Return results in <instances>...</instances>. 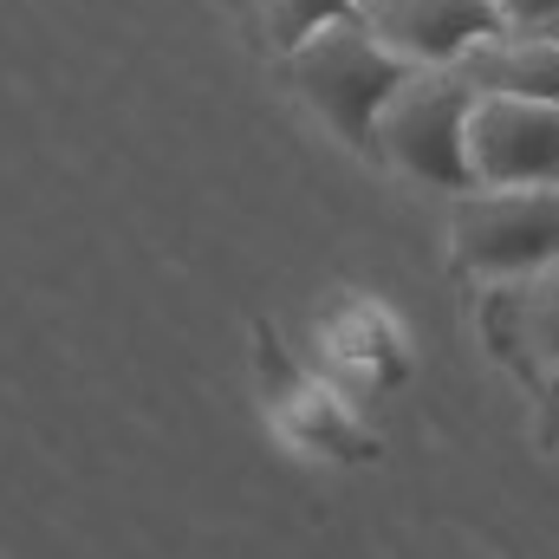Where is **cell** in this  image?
<instances>
[{"label":"cell","mask_w":559,"mask_h":559,"mask_svg":"<svg viewBox=\"0 0 559 559\" xmlns=\"http://www.w3.org/2000/svg\"><path fill=\"white\" fill-rule=\"evenodd\" d=\"M280 72L306 98V111H319V124L332 138L345 150H358V156H371V131H378L384 105L397 98V85L417 66L404 52H391L358 13H345V20L306 33L293 52H280Z\"/></svg>","instance_id":"obj_1"},{"label":"cell","mask_w":559,"mask_h":559,"mask_svg":"<svg viewBox=\"0 0 559 559\" xmlns=\"http://www.w3.org/2000/svg\"><path fill=\"white\" fill-rule=\"evenodd\" d=\"M475 85L462 79V66H417L397 98L384 105L371 156H384L397 176H411L423 189H449L468 195L475 169H468V118H475Z\"/></svg>","instance_id":"obj_2"},{"label":"cell","mask_w":559,"mask_h":559,"mask_svg":"<svg viewBox=\"0 0 559 559\" xmlns=\"http://www.w3.org/2000/svg\"><path fill=\"white\" fill-rule=\"evenodd\" d=\"M449 261L468 280H521L559 261V189H468L449 215Z\"/></svg>","instance_id":"obj_3"},{"label":"cell","mask_w":559,"mask_h":559,"mask_svg":"<svg viewBox=\"0 0 559 559\" xmlns=\"http://www.w3.org/2000/svg\"><path fill=\"white\" fill-rule=\"evenodd\" d=\"M468 169L475 189H559V111L481 92L468 118Z\"/></svg>","instance_id":"obj_4"},{"label":"cell","mask_w":559,"mask_h":559,"mask_svg":"<svg viewBox=\"0 0 559 559\" xmlns=\"http://www.w3.org/2000/svg\"><path fill=\"white\" fill-rule=\"evenodd\" d=\"M261 371L274 378V384H267V417H274V429L293 449L325 455V462H371V455H378V436L352 417L325 384H312V378L280 352L274 332H261Z\"/></svg>","instance_id":"obj_5"},{"label":"cell","mask_w":559,"mask_h":559,"mask_svg":"<svg viewBox=\"0 0 559 559\" xmlns=\"http://www.w3.org/2000/svg\"><path fill=\"white\" fill-rule=\"evenodd\" d=\"M481 332L534 391L559 384V261L540 274L495 280L481 299Z\"/></svg>","instance_id":"obj_6"},{"label":"cell","mask_w":559,"mask_h":559,"mask_svg":"<svg viewBox=\"0 0 559 559\" xmlns=\"http://www.w3.org/2000/svg\"><path fill=\"white\" fill-rule=\"evenodd\" d=\"M358 20L411 66H455L475 39L501 33L495 0H358Z\"/></svg>","instance_id":"obj_7"},{"label":"cell","mask_w":559,"mask_h":559,"mask_svg":"<svg viewBox=\"0 0 559 559\" xmlns=\"http://www.w3.org/2000/svg\"><path fill=\"white\" fill-rule=\"evenodd\" d=\"M462 79L475 92H501V98H534V105H554L559 111V33H488L475 39L462 59Z\"/></svg>","instance_id":"obj_8"},{"label":"cell","mask_w":559,"mask_h":559,"mask_svg":"<svg viewBox=\"0 0 559 559\" xmlns=\"http://www.w3.org/2000/svg\"><path fill=\"white\" fill-rule=\"evenodd\" d=\"M345 13H358V0H248V20H254L261 46H267L274 59L280 52H293L306 33L345 20Z\"/></svg>","instance_id":"obj_9"},{"label":"cell","mask_w":559,"mask_h":559,"mask_svg":"<svg viewBox=\"0 0 559 559\" xmlns=\"http://www.w3.org/2000/svg\"><path fill=\"white\" fill-rule=\"evenodd\" d=\"M501 26L514 33H559V0H495Z\"/></svg>","instance_id":"obj_10"},{"label":"cell","mask_w":559,"mask_h":559,"mask_svg":"<svg viewBox=\"0 0 559 559\" xmlns=\"http://www.w3.org/2000/svg\"><path fill=\"white\" fill-rule=\"evenodd\" d=\"M540 404H547V411H540V442H547V449H559V384H547V391H540Z\"/></svg>","instance_id":"obj_11"}]
</instances>
